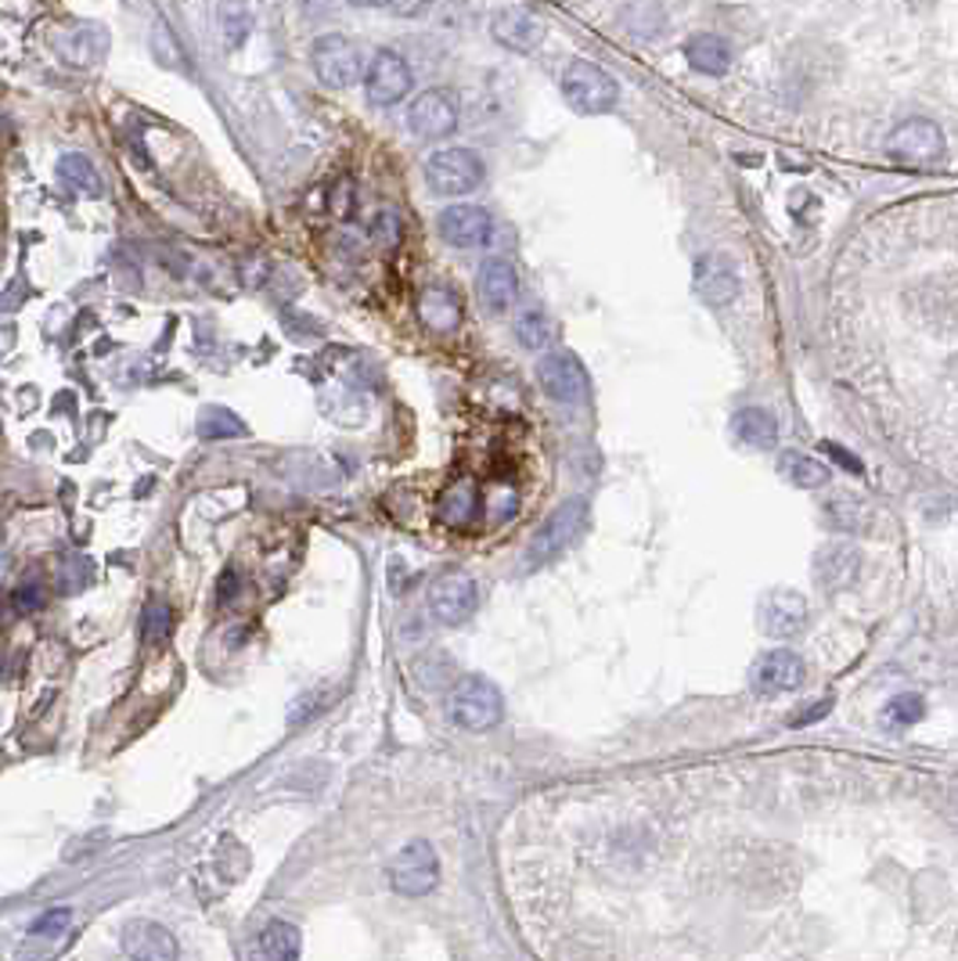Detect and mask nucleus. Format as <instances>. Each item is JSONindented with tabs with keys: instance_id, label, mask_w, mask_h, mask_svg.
Listing matches in <instances>:
<instances>
[{
	"instance_id": "20e7f679",
	"label": "nucleus",
	"mask_w": 958,
	"mask_h": 961,
	"mask_svg": "<svg viewBox=\"0 0 958 961\" xmlns=\"http://www.w3.org/2000/svg\"><path fill=\"white\" fill-rule=\"evenodd\" d=\"M483 159L469 148H444V152L429 155L425 163V180L429 188L444 199H458V195H469L483 184Z\"/></svg>"
},
{
	"instance_id": "e433bc0d",
	"label": "nucleus",
	"mask_w": 958,
	"mask_h": 961,
	"mask_svg": "<svg viewBox=\"0 0 958 961\" xmlns=\"http://www.w3.org/2000/svg\"><path fill=\"white\" fill-rule=\"evenodd\" d=\"M826 450L832 454V461H837V465H846V468H851V472H865V465H862V461H857V458H854V454H846V450H840V447H837V443H826Z\"/></svg>"
},
{
	"instance_id": "473e14b6",
	"label": "nucleus",
	"mask_w": 958,
	"mask_h": 961,
	"mask_svg": "<svg viewBox=\"0 0 958 961\" xmlns=\"http://www.w3.org/2000/svg\"><path fill=\"white\" fill-rule=\"evenodd\" d=\"M170 623H174V612H170V606H152L149 616H144V626H141L144 641H163L170 634Z\"/></svg>"
},
{
	"instance_id": "5701e85b",
	"label": "nucleus",
	"mask_w": 958,
	"mask_h": 961,
	"mask_svg": "<svg viewBox=\"0 0 958 961\" xmlns=\"http://www.w3.org/2000/svg\"><path fill=\"white\" fill-rule=\"evenodd\" d=\"M479 515V494L472 479H458L444 497H440V523L451 529H465Z\"/></svg>"
},
{
	"instance_id": "c756f323",
	"label": "nucleus",
	"mask_w": 958,
	"mask_h": 961,
	"mask_svg": "<svg viewBox=\"0 0 958 961\" xmlns=\"http://www.w3.org/2000/svg\"><path fill=\"white\" fill-rule=\"evenodd\" d=\"M152 51H155V58L163 61L166 69H180V72H188V61H184V51H180L177 36L170 33V26H163V22H159V26L152 30Z\"/></svg>"
},
{
	"instance_id": "c85d7f7f",
	"label": "nucleus",
	"mask_w": 958,
	"mask_h": 961,
	"mask_svg": "<svg viewBox=\"0 0 958 961\" xmlns=\"http://www.w3.org/2000/svg\"><path fill=\"white\" fill-rule=\"evenodd\" d=\"M260 951L267 958H296L300 954V933L289 922H270L260 936Z\"/></svg>"
},
{
	"instance_id": "393cba45",
	"label": "nucleus",
	"mask_w": 958,
	"mask_h": 961,
	"mask_svg": "<svg viewBox=\"0 0 958 961\" xmlns=\"http://www.w3.org/2000/svg\"><path fill=\"white\" fill-rule=\"evenodd\" d=\"M58 177L66 180L72 191H80V195H91V199H97V195H102V177H97V169H94L91 159L80 155V152H69V155L58 159Z\"/></svg>"
},
{
	"instance_id": "ddd939ff",
	"label": "nucleus",
	"mask_w": 958,
	"mask_h": 961,
	"mask_svg": "<svg viewBox=\"0 0 958 961\" xmlns=\"http://www.w3.org/2000/svg\"><path fill=\"white\" fill-rule=\"evenodd\" d=\"M807 616H810L807 601L796 595V590H768L757 606L760 631H764L768 637H779V641H790L801 634L807 626Z\"/></svg>"
},
{
	"instance_id": "cd10ccee",
	"label": "nucleus",
	"mask_w": 958,
	"mask_h": 961,
	"mask_svg": "<svg viewBox=\"0 0 958 961\" xmlns=\"http://www.w3.org/2000/svg\"><path fill=\"white\" fill-rule=\"evenodd\" d=\"M199 436L202 440H227V436H245V422L235 414V411H224V408H206L199 414Z\"/></svg>"
},
{
	"instance_id": "a19ab883",
	"label": "nucleus",
	"mask_w": 958,
	"mask_h": 961,
	"mask_svg": "<svg viewBox=\"0 0 958 961\" xmlns=\"http://www.w3.org/2000/svg\"><path fill=\"white\" fill-rule=\"evenodd\" d=\"M353 8H386L389 0H350Z\"/></svg>"
},
{
	"instance_id": "6e6552de",
	"label": "nucleus",
	"mask_w": 958,
	"mask_h": 961,
	"mask_svg": "<svg viewBox=\"0 0 958 961\" xmlns=\"http://www.w3.org/2000/svg\"><path fill=\"white\" fill-rule=\"evenodd\" d=\"M411 87H414V77H411V66L404 61V55L389 51V47L375 51L372 66H367V72H364L367 102L378 108H389V105L404 102V97L411 94Z\"/></svg>"
},
{
	"instance_id": "9b49d317",
	"label": "nucleus",
	"mask_w": 958,
	"mask_h": 961,
	"mask_svg": "<svg viewBox=\"0 0 958 961\" xmlns=\"http://www.w3.org/2000/svg\"><path fill=\"white\" fill-rule=\"evenodd\" d=\"M408 127L422 141H444L458 130V102L447 91H425L408 108Z\"/></svg>"
},
{
	"instance_id": "4c0bfd02",
	"label": "nucleus",
	"mask_w": 958,
	"mask_h": 961,
	"mask_svg": "<svg viewBox=\"0 0 958 961\" xmlns=\"http://www.w3.org/2000/svg\"><path fill=\"white\" fill-rule=\"evenodd\" d=\"M350 195H353V188H350V180H342L339 188H336V213L339 216H350V209H353V202H350Z\"/></svg>"
},
{
	"instance_id": "f257e3e1",
	"label": "nucleus",
	"mask_w": 958,
	"mask_h": 961,
	"mask_svg": "<svg viewBox=\"0 0 958 961\" xmlns=\"http://www.w3.org/2000/svg\"><path fill=\"white\" fill-rule=\"evenodd\" d=\"M559 91L576 116H606L620 102L617 77L587 58L566 66V72H562V80H559Z\"/></svg>"
},
{
	"instance_id": "bb28decb",
	"label": "nucleus",
	"mask_w": 958,
	"mask_h": 961,
	"mask_svg": "<svg viewBox=\"0 0 958 961\" xmlns=\"http://www.w3.org/2000/svg\"><path fill=\"white\" fill-rule=\"evenodd\" d=\"M515 339L523 342L526 350H545L551 339H556V325L545 310H526L515 320Z\"/></svg>"
},
{
	"instance_id": "b1692460",
	"label": "nucleus",
	"mask_w": 958,
	"mask_h": 961,
	"mask_svg": "<svg viewBox=\"0 0 958 961\" xmlns=\"http://www.w3.org/2000/svg\"><path fill=\"white\" fill-rule=\"evenodd\" d=\"M779 472L801 490H818L829 483V465H821L810 458V454H801V450H785L779 458Z\"/></svg>"
},
{
	"instance_id": "f03ea898",
	"label": "nucleus",
	"mask_w": 958,
	"mask_h": 961,
	"mask_svg": "<svg viewBox=\"0 0 958 961\" xmlns=\"http://www.w3.org/2000/svg\"><path fill=\"white\" fill-rule=\"evenodd\" d=\"M451 720L465 731H490L494 724L505 717V699H501L498 684H490L487 677H465V681L451 692Z\"/></svg>"
},
{
	"instance_id": "58836bf2",
	"label": "nucleus",
	"mask_w": 958,
	"mask_h": 961,
	"mask_svg": "<svg viewBox=\"0 0 958 961\" xmlns=\"http://www.w3.org/2000/svg\"><path fill=\"white\" fill-rule=\"evenodd\" d=\"M393 15H419V11L425 8V0H389L386 4Z\"/></svg>"
},
{
	"instance_id": "6ab92c4d",
	"label": "nucleus",
	"mask_w": 958,
	"mask_h": 961,
	"mask_svg": "<svg viewBox=\"0 0 958 961\" xmlns=\"http://www.w3.org/2000/svg\"><path fill=\"white\" fill-rule=\"evenodd\" d=\"M476 292L487 310L501 314L519 300V274L509 260H487L476 274Z\"/></svg>"
},
{
	"instance_id": "ea45409f",
	"label": "nucleus",
	"mask_w": 958,
	"mask_h": 961,
	"mask_svg": "<svg viewBox=\"0 0 958 961\" xmlns=\"http://www.w3.org/2000/svg\"><path fill=\"white\" fill-rule=\"evenodd\" d=\"M235 573H224L220 576V601H227V598H235Z\"/></svg>"
},
{
	"instance_id": "dca6fc26",
	"label": "nucleus",
	"mask_w": 958,
	"mask_h": 961,
	"mask_svg": "<svg viewBox=\"0 0 958 961\" xmlns=\"http://www.w3.org/2000/svg\"><path fill=\"white\" fill-rule=\"evenodd\" d=\"M490 33L501 47H509L515 55H530L545 44V26L523 8H501L494 19H490Z\"/></svg>"
},
{
	"instance_id": "2f4dec72",
	"label": "nucleus",
	"mask_w": 958,
	"mask_h": 961,
	"mask_svg": "<svg viewBox=\"0 0 958 961\" xmlns=\"http://www.w3.org/2000/svg\"><path fill=\"white\" fill-rule=\"evenodd\" d=\"M69 922H72V911H69V907L44 911V915L30 926V933H33V936H61V933L69 929Z\"/></svg>"
},
{
	"instance_id": "4468645a",
	"label": "nucleus",
	"mask_w": 958,
	"mask_h": 961,
	"mask_svg": "<svg viewBox=\"0 0 958 961\" xmlns=\"http://www.w3.org/2000/svg\"><path fill=\"white\" fill-rule=\"evenodd\" d=\"M807 677L804 659L796 656L793 648H771L757 659L753 667V688L760 695H775V692H793L801 688Z\"/></svg>"
},
{
	"instance_id": "9d476101",
	"label": "nucleus",
	"mask_w": 958,
	"mask_h": 961,
	"mask_svg": "<svg viewBox=\"0 0 958 961\" xmlns=\"http://www.w3.org/2000/svg\"><path fill=\"white\" fill-rule=\"evenodd\" d=\"M537 382L551 400L559 403H581L587 397V372L566 350H551L537 361Z\"/></svg>"
},
{
	"instance_id": "4be33fe9",
	"label": "nucleus",
	"mask_w": 958,
	"mask_h": 961,
	"mask_svg": "<svg viewBox=\"0 0 958 961\" xmlns=\"http://www.w3.org/2000/svg\"><path fill=\"white\" fill-rule=\"evenodd\" d=\"M419 320L433 331H454L462 325V300L451 289H425L419 300Z\"/></svg>"
},
{
	"instance_id": "423d86ee",
	"label": "nucleus",
	"mask_w": 958,
	"mask_h": 961,
	"mask_svg": "<svg viewBox=\"0 0 958 961\" xmlns=\"http://www.w3.org/2000/svg\"><path fill=\"white\" fill-rule=\"evenodd\" d=\"M440 882V857L425 840H414L389 860V886L400 896H425Z\"/></svg>"
},
{
	"instance_id": "7c9ffc66",
	"label": "nucleus",
	"mask_w": 958,
	"mask_h": 961,
	"mask_svg": "<svg viewBox=\"0 0 958 961\" xmlns=\"http://www.w3.org/2000/svg\"><path fill=\"white\" fill-rule=\"evenodd\" d=\"M887 717L893 720V724H919L926 717V702H923V695H915V692H904V695H898V699H890V706H887Z\"/></svg>"
},
{
	"instance_id": "aec40b11",
	"label": "nucleus",
	"mask_w": 958,
	"mask_h": 961,
	"mask_svg": "<svg viewBox=\"0 0 958 961\" xmlns=\"http://www.w3.org/2000/svg\"><path fill=\"white\" fill-rule=\"evenodd\" d=\"M685 58L696 72L703 77H724L732 69V44L717 33H696L689 44H685Z\"/></svg>"
},
{
	"instance_id": "a211bd4d",
	"label": "nucleus",
	"mask_w": 958,
	"mask_h": 961,
	"mask_svg": "<svg viewBox=\"0 0 958 961\" xmlns=\"http://www.w3.org/2000/svg\"><path fill=\"white\" fill-rule=\"evenodd\" d=\"M696 292L703 295L710 306H728L739 295V274H735L732 260L724 253H706L696 263Z\"/></svg>"
},
{
	"instance_id": "0eeeda50",
	"label": "nucleus",
	"mask_w": 958,
	"mask_h": 961,
	"mask_svg": "<svg viewBox=\"0 0 958 961\" xmlns=\"http://www.w3.org/2000/svg\"><path fill=\"white\" fill-rule=\"evenodd\" d=\"M311 61H314L317 80L331 91H350L364 72L361 47L347 40V36H322V40L314 44Z\"/></svg>"
},
{
	"instance_id": "a878e982",
	"label": "nucleus",
	"mask_w": 958,
	"mask_h": 961,
	"mask_svg": "<svg viewBox=\"0 0 958 961\" xmlns=\"http://www.w3.org/2000/svg\"><path fill=\"white\" fill-rule=\"evenodd\" d=\"M220 26H224V44L231 51H238L253 33L249 0H220Z\"/></svg>"
},
{
	"instance_id": "f8f14e48",
	"label": "nucleus",
	"mask_w": 958,
	"mask_h": 961,
	"mask_svg": "<svg viewBox=\"0 0 958 961\" xmlns=\"http://www.w3.org/2000/svg\"><path fill=\"white\" fill-rule=\"evenodd\" d=\"M436 231H440V238H444L447 245H454V249H476V245L490 242V234H494V220H490V213L483 206L458 202V206H447L444 213H440Z\"/></svg>"
},
{
	"instance_id": "1a4fd4ad",
	"label": "nucleus",
	"mask_w": 958,
	"mask_h": 961,
	"mask_svg": "<svg viewBox=\"0 0 958 961\" xmlns=\"http://www.w3.org/2000/svg\"><path fill=\"white\" fill-rule=\"evenodd\" d=\"M476 606H479V590L469 573H458V570L444 573L429 587V612L447 626L465 623L476 612Z\"/></svg>"
},
{
	"instance_id": "f704fd0d",
	"label": "nucleus",
	"mask_w": 958,
	"mask_h": 961,
	"mask_svg": "<svg viewBox=\"0 0 958 961\" xmlns=\"http://www.w3.org/2000/svg\"><path fill=\"white\" fill-rule=\"evenodd\" d=\"M375 234L383 238V245H397L400 242V220L393 213H383L375 220Z\"/></svg>"
},
{
	"instance_id": "f3484780",
	"label": "nucleus",
	"mask_w": 958,
	"mask_h": 961,
	"mask_svg": "<svg viewBox=\"0 0 958 961\" xmlns=\"http://www.w3.org/2000/svg\"><path fill=\"white\" fill-rule=\"evenodd\" d=\"M55 44H58L61 58H66L69 66H77V69L102 66L105 55H108V47H113L108 33L97 26V22H80V26H69Z\"/></svg>"
},
{
	"instance_id": "72a5a7b5",
	"label": "nucleus",
	"mask_w": 958,
	"mask_h": 961,
	"mask_svg": "<svg viewBox=\"0 0 958 961\" xmlns=\"http://www.w3.org/2000/svg\"><path fill=\"white\" fill-rule=\"evenodd\" d=\"M267 260H245L242 263V285L245 289H264L267 285Z\"/></svg>"
},
{
	"instance_id": "7ed1b4c3",
	"label": "nucleus",
	"mask_w": 958,
	"mask_h": 961,
	"mask_svg": "<svg viewBox=\"0 0 958 961\" xmlns=\"http://www.w3.org/2000/svg\"><path fill=\"white\" fill-rule=\"evenodd\" d=\"M944 133L933 119H904L898 122V127L890 130L887 138V155L893 159V163L901 166H912V169H926V166H937L944 159Z\"/></svg>"
},
{
	"instance_id": "412c9836",
	"label": "nucleus",
	"mask_w": 958,
	"mask_h": 961,
	"mask_svg": "<svg viewBox=\"0 0 958 961\" xmlns=\"http://www.w3.org/2000/svg\"><path fill=\"white\" fill-rule=\"evenodd\" d=\"M732 436L749 450H771L779 443V422L764 408H743L732 418Z\"/></svg>"
},
{
	"instance_id": "c9c22d12",
	"label": "nucleus",
	"mask_w": 958,
	"mask_h": 961,
	"mask_svg": "<svg viewBox=\"0 0 958 961\" xmlns=\"http://www.w3.org/2000/svg\"><path fill=\"white\" fill-rule=\"evenodd\" d=\"M15 606H19V609H26V612L40 609V606H44V590L36 587V584H22V587L15 590Z\"/></svg>"
},
{
	"instance_id": "2eb2a0df",
	"label": "nucleus",
	"mask_w": 958,
	"mask_h": 961,
	"mask_svg": "<svg viewBox=\"0 0 958 961\" xmlns=\"http://www.w3.org/2000/svg\"><path fill=\"white\" fill-rule=\"evenodd\" d=\"M119 944H122V951H127L130 958H141V961H170V958H177L174 933H170L166 926H159V922H149V918L127 922V926H122V933H119Z\"/></svg>"
},
{
	"instance_id": "39448f33",
	"label": "nucleus",
	"mask_w": 958,
	"mask_h": 961,
	"mask_svg": "<svg viewBox=\"0 0 958 961\" xmlns=\"http://www.w3.org/2000/svg\"><path fill=\"white\" fill-rule=\"evenodd\" d=\"M584 519H587L584 497L562 501L559 508L545 519V526H540L537 534H534L530 548H526V565H530V570H537V565H545V562L556 559V554L566 551L573 540H576V534L584 529Z\"/></svg>"
}]
</instances>
